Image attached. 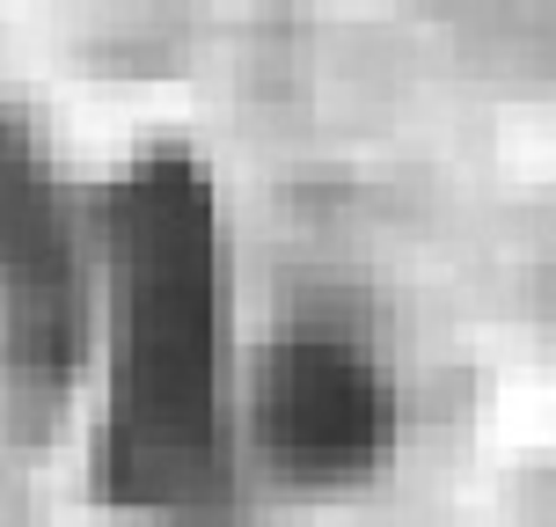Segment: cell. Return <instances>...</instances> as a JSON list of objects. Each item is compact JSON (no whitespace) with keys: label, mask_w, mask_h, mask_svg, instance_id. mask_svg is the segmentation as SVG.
Masks as SVG:
<instances>
[{"label":"cell","mask_w":556,"mask_h":527,"mask_svg":"<svg viewBox=\"0 0 556 527\" xmlns=\"http://www.w3.org/2000/svg\"><path fill=\"white\" fill-rule=\"evenodd\" d=\"M103 403L96 499L147 527H250V440L235 381V242L213 162L147 139L103 176Z\"/></svg>","instance_id":"cell-1"},{"label":"cell","mask_w":556,"mask_h":527,"mask_svg":"<svg viewBox=\"0 0 556 527\" xmlns=\"http://www.w3.org/2000/svg\"><path fill=\"white\" fill-rule=\"evenodd\" d=\"M242 440L293 499L366 491L395 454V381L374 337L344 315H293L250 360L242 381Z\"/></svg>","instance_id":"cell-2"},{"label":"cell","mask_w":556,"mask_h":527,"mask_svg":"<svg viewBox=\"0 0 556 527\" xmlns=\"http://www.w3.org/2000/svg\"><path fill=\"white\" fill-rule=\"evenodd\" d=\"M88 256L37 117L0 103V389L45 432L88 352Z\"/></svg>","instance_id":"cell-3"},{"label":"cell","mask_w":556,"mask_h":527,"mask_svg":"<svg viewBox=\"0 0 556 527\" xmlns=\"http://www.w3.org/2000/svg\"><path fill=\"white\" fill-rule=\"evenodd\" d=\"M542 308H549V323H556V256H549V272H542Z\"/></svg>","instance_id":"cell-4"}]
</instances>
